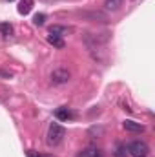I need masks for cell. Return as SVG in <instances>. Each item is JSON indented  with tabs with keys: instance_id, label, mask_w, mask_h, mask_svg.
Listing matches in <instances>:
<instances>
[{
	"instance_id": "cell-1",
	"label": "cell",
	"mask_w": 155,
	"mask_h": 157,
	"mask_svg": "<svg viewBox=\"0 0 155 157\" xmlns=\"http://www.w3.org/2000/svg\"><path fill=\"white\" fill-rule=\"evenodd\" d=\"M64 135H66L64 126L53 122V124L49 126V130H47V144H49V146H57V144H60V141L64 139Z\"/></svg>"
},
{
	"instance_id": "cell-2",
	"label": "cell",
	"mask_w": 155,
	"mask_h": 157,
	"mask_svg": "<svg viewBox=\"0 0 155 157\" xmlns=\"http://www.w3.org/2000/svg\"><path fill=\"white\" fill-rule=\"evenodd\" d=\"M128 152H130V155H133V157H148L150 146L144 141H131L128 144Z\"/></svg>"
},
{
	"instance_id": "cell-3",
	"label": "cell",
	"mask_w": 155,
	"mask_h": 157,
	"mask_svg": "<svg viewBox=\"0 0 155 157\" xmlns=\"http://www.w3.org/2000/svg\"><path fill=\"white\" fill-rule=\"evenodd\" d=\"M70 71L68 70H64V68H57V70H53L51 71V82L55 84V86H62V84H68L70 82Z\"/></svg>"
},
{
	"instance_id": "cell-4",
	"label": "cell",
	"mask_w": 155,
	"mask_h": 157,
	"mask_svg": "<svg viewBox=\"0 0 155 157\" xmlns=\"http://www.w3.org/2000/svg\"><path fill=\"white\" fill-rule=\"evenodd\" d=\"M55 117L59 119V121H64V122H68V121H73V119L77 117V113H75L71 108H66V106H62V108H57V112H55Z\"/></svg>"
},
{
	"instance_id": "cell-5",
	"label": "cell",
	"mask_w": 155,
	"mask_h": 157,
	"mask_svg": "<svg viewBox=\"0 0 155 157\" xmlns=\"http://www.w3.org/2000/svg\"><path fill=\"white\" fill-rule=\"evenodd\" d=\"M80 17H84L91 22H108V15L102 11H84V13H80Z\"/></svg>"
},
{
	"instance_id": "cell-6",
	"label": "cell",
	"mask_w": 155,
	"mask_h": 157,
	"mask_svg": "<svg viewBox=\"0 0 155 157\" xmlns=\"http://www.w3.org/2000/svg\"><path fill=\"white\" fill-rule=\"evenodd\" d=\"M122 126H124V130H126V132H131V133H142V132L146 130V128H144V124L135 122V121H131V119L124 121V122H122Z\"/></svg>"
},
{
	"instance_id": "cell-7",
	"label": "cell",
	"mask_w": 155,
	"mask_h": 157,
	"mask_svg": "<svg viewBox=\"0 0 155 157\" xmlns=\"http://www.w3.org/2000/svg\"><path fill=\"white\" fill-rule=\"evenodd\" d=\"M73 29L71 28H68V26H59V24H53V26H49V35H55V37H66V35H70Z\"/></svg>"
},
{
	"instance_id": "cell-8",
	"label": "cell",
	"mask_w": 155,
	"mask_h": 157,
	"mask_svg": "<svg viewBox=\"0 0 155 157\" xmlns=\"http://www.w3.org/2000/svg\"><path fill=\"white\" fill-rule=\"evenodd\" d=\"M77 157H104V155H102V152L97 146H88L80 154H77Z\"/></svg>"
},
{
	"instance_id": "cell-9",
	"label": "cell",
	"mask_w": 155,
	"mask_h": 157,
	"mask_svg": "<svg viewBox=\"0 0 155 157\" xmlns=\"http://www.w3.org/2000/svg\"><path fill=\"white\" fill-rule=\"evenodd\" d=\"M31 9H33V0H20V4H18V13L20 15H29Z\"/></svg>"
},
{
	"instance_id": "cell-10",
	"label": "cell",
	"mask_w": 155,
	"mask_h": 157,
	"mask_svg": "<svg viewBox=\"0 0 155 157\" xmlns=\"http://www.w3.org/2000/svg\"><path fill=\"white\" fill-rule=\"evenodd\" d=\"M47 42H49L51 46L59 48V49H64V46H66V42H64L62 37H55V35H47Z\"/></svg>"
},
{
	"instance_id": "cell-11",
	"label": "cell",
	"mask_w": 155,
	"mask_h": 157,
	"mask_svg": "<svg viewBox=\"0 0 155 157\" xmlns=\"http://www.w3.org/2000/svg\"><path fill=\"white\" fill-rule=\"evenodd\" d=\"M0 35L2 37H11L13 35V26L9 22H2L0 24Z\"/></svg>"
},
{
	"instance_id": "cell-12",
	"label": "cell",
	"mask_w": 155,
	"mask_h": 157,
	"mask_svg": "<svg viewBox=\"0 0 155 157\" xmlns=\"http://www.w3.org/2000/svg\"><path fill=\"white\" fill-rule=\"evenodd\" d=\"M122 2H124V0H106L104 6H106V9H110V11H117V9L122 6Z\"/></svg>"
},
{
	"instance_id": "cell-13",
	"label": "cell",
	"mask_w": 155,
	"mask_h": 157,
	"mask_svg": "<svg viewBox=\"0 0 155 157\" xmlns=\"http://www.w3.org/2000/svg\"><path fill=\"white\" fill-rule=\"evenodd\" d=\"M44 22H46V15H44V13H37V15L33 17V24H35V26H44Z\"/></svg>"
},
{
	"instance_id": "cell-14",
	"label": "cell",
	"mask_w": 155,
	"mask_h": 157,
	"mask_svg": "<svg viewBox=\"0 0 155 157\" xmlns=\"http://www.w3.org/2000/svg\"><path fill=\"white\" fill-rule=\"evenodd\" d=\"M28 157H53V155H40V154H33V152H29Z\"/></svg>"
},
{
	"instance_id": "cell-15",
	"label": "cell",
	"mask_w": 155,
	"mask_h": 157,
	"mask_svg": "<svg viewBox=\"0 0 155 157\" xmlns=\"http://www.w3.org/2000/svg\"><path fill=\"white\" fill-rule=\"evenodd\" d=\"M7 2H13V0H7Z\"/></svg>"
}]
</instances>
